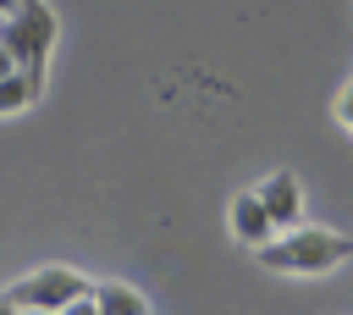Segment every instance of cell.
Segmentation results:
<instances>
[{"label":"cell","mask_w":353,"mask_h":315,"mask_svg":"<svg viewBox=\"0 0 353 315\" xmlns=\"http://www.w3.org/2000/svg\"><path fill=\"white\" fill-rule=\"evenodd\" d=\"M11 72H17V55H11L6 44H0V77H11Z\"/></svg>","instance_id":"cell-9"},{"label":"cell","mask_w":353,"mask_h":315,"mask_svg":"<svg viewBox=\"0 0 353 315\" xmlns=\"http://www.w3.org/2000/svg\"><path fill=\"white\" fill-rule=\"evenodd\" d=\"M353 254V238L331 232V227H287L259 249V265L287 271V276H320L331 265H342Z\"/></svg>","instance_id":"cell-1"},{"label":"cell","mask_w":353,"mask_h":315,"mask_svg":"<svg viewBox=\"0 0 353 315\" xmlns=\"http://www.w3.org/2000/svg\"><path fill=\"white\" fill-rule=\"evenodd\" d=\"M39 88H44V77H33V72H11V77H0V116H17V111H28L33 99H39Z\"/></svg>","instance_id":"cell-7"},{"label":"cell","mask_w":353,"mask_h":315,"mask_svg":"<svg viewBox=\"0 0 353 315\" xmlns=\"http://www.w3.org/2000/svg\"><path fill=\"white\" fill-rule=\"evenodd\" d=\"M94 309H105V315H143L149 298L138 287H127V282H94Z\"/></svg>","instance_id":"cell-6"},{"label":"cell","mask_w":353,"mask_h":315,"mask_svg":"<svg viewBox=\"0 0 353 315\" xmlns=\"http://www.w3.org/2000/svg\"><path fill=\"white\" fill-rule=\"evenodd\" d=\"M259 199H265V210L276 216L281 232H287V227H303V188H298L292 171H270V177L259 182Z\"/></svg>","instance_id":"cell-5"},{"label":"cell","mask_w":353,"mask_h":315,"mask_svg":"<svg viewBox=\"0 0 353 315\" xmlns=\"http://www.w3.org/2000/svg\"><path fill=\"white\" fill-rule=\"evenodd\" d=\"M336 122H342V127L353 133V83H347V88L336 94Z\"/></svg>","instance_id":"cell-8"},{"label":"cell","mask_w":353,"mask_h":315,"mask_svg":"<svg viewBox=\"0 0 353 315\" xmlns=\"http://www.w3.org/2000/svg\"><path fill=\"white\" fill-rule=\"evenodd\" d=\"M6 298H11V309H66L72 315L77 304L94 298V282L83 271H72V265H44V271L22 276Z\"/></svg>","instance_id":"cell-3"},{"label":"cell","mask_w":353,"mask_h":315,"mask_svg":"<svg viewBox=\"0 0 353 315\" xmlns=\"http://www.w3.org/2000/svg\"><path fill=\"white\" fill-rule=\"evenodd\" d=\"M0 44L17 55L22 72L44 77V55H50V44H55V11H50L44 0H22L11 17H0Z\"/></svg>","instance_id":"cell-2"},{"label":"cell","mask_w":353,"mask_h":315,"mask_svg":"<svg viewBox=\"0 0 353 315\" xmlns=\"http://www.w3.org/2000/svg\"><path fill=\"white\" fill-rule=\"evenodd\" d=\"M232 232H237V243H248V249H265L281 227H276V216L265 210V199H259V188L254 193H237L232 199Z\"/></svg>","instance_id":"cell-4"},{"label":"cell","mask_w":353,"mask_h":315,"mask_svg":"<svg viewBox=\"0 0 353 315\" xmlns=\"http://www.w3.org/2000/svg\"><path fill=\"white\" fill-rule=\"evenodd\" d=\"M17 6H22V0H0V17H11V11H17Z\"/></svg>","instance_id":"cell-10"}]
</instances>
